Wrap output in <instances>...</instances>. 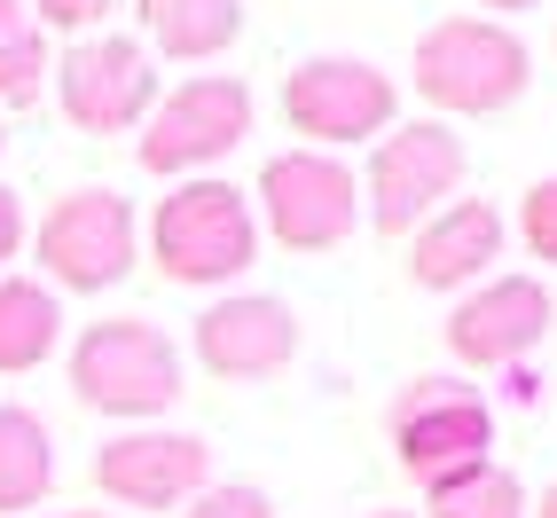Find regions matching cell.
I'll list each match as a JSON object with an SVG mask.
<instances>
[{"mask_svg":"<svg viewBox=\"0 0 557 518\" xmlns=\"http://www.w3.org/2000/svg\"><path fill=\"white\" fill-rule=\"evenodd\" d=\"M150 259L158 275L181 283V291H228L236 275L259 268V212H251V189L236 181H173L150 212Z\"/></svg>","mask_w":557,"mask_h":518,"instance_id":"6da1fadb","label":"cell"},{"mask_svg":"<svg viewBox=\"0 0 557 518\" xmlns=\"http://www.w3.org/2000/svg\"><path fill=\"white\" fill-rule=\"evenodd\" d=\"M71 393L79 409L95 417H119V424H158L189 378H181V346L150 314H110V322H87L71 338Z\"/></svg>","mask_w":557,"mask_h":518,"instance_id":"7a4b0ae2","label":"cell"},{"mask_svg":"<svg viewBox=\"0 0 557 518\" xmlns=\"http://www.w3.org/2000/svg\"><path fill=\"white\" fill-rule=\"evenodd\" d=\"M534 87V48L495 16H440L417 40V95L448 119H495L527 102Z\"/></svg>","mask_w":557,"mask_h":518,"instance_id":"3957f363","label":"cell"},{"mask_svg":"<svg viewBox=\"0 0 557 518\" xmlns=\"http://www.w3.org/2000/svg\"><path fill=\"white\" fill-rule=\"evenodd\" d=\"M251 119L259 102L236 71H197V79H181L150 102V119L134 126V158L158 181H205L251 141Z\"/></svg>","mask_w":557,"mask_h":518,"instance_id":"277c9868","label":"cell"},{"mask_svg":"<svg viewBox=\"0 0 557 518\" xmlns=\"http://www.w3.org/2000/svg\"><path fill=\"white\" fill-rule=\"evenodd\" d=\"M32 259H40V283L55 291H119L134 275V259H141V220L119 189H102V181H87V189H63L48 212H40V229L24 236Z\"/></svg>","mask_w":557,"mask_h":518,"instance_id":"5b68a950","label":"cell"},{"mask_svg":"<svg viewBox=\"0 0 557 518\" xmlns=\"http://www.w3.org/2000/svg\"><path fill=\"white\" fill-rule=\"evenodd\" d=\"M385 432H393V456L400 471L417 479V488H448V479L479 471V464H495V409H487V393L463 385V378H417V385H400L393 393V409H385Z\"/></svg>","mask_w":557,"mask_h":518,"instance_id":"8992f818","label":"cell"},{"mask_svg":"<svg viewBox=\"0 0 557 518\" xmlns=\"http://www.w3.org/2000/svg\"><path fill=\"white\" fill-rule=\"evenodd\" d=\"M251 212H259V236H275L283 251H338L361 229V181L346 158L299 141V150H275L259 165Z\"/></svg>","mask_w":557,"mask_h":518,"instance_id":"52a82bcc","label":"cell"},{"mask_svg":"<svg viewBox=\"0 0 557 518\" xmlns=\"http://www.w3.org/2000/svg\"><path fill=\"white\" fill-rule=\"evenodd\" d=\"M463 134L448 119H417V126H393L377 134L361 173V220H377L385 236H417L440 205H456L463 189Z\"/></svg>","mask_w":557,"mask_h":518,"instance_id":"ba28073f","label":"cell"},{"mask_svg":"<svg viewBox=\"0 0 557 518\" xmlns=\"http://www.w3.org/2000/svg\"><path fill=\"white\" fill-rule=\"evenodd\" d=\"M283 119L290 134H307V150H354L400 126V87L393 71H377L369 55H307L283 79Z\"/></svg>","mask_w":557,"mask_h":518,"instance_id":"9c48e42d","label":"cell"},{"mask_svg":"<svg viewBox=\"0 0 557 518\" xmlns=\"http://www.w3.org/2000/svg\"><path fill=\"white\" fill-rule=\"evenodd\" d=\"M48 87L79 134H134L158 102V71H150V48L134 32H87V40H71L55 55Z\"/></svg>","mask_w":557,"mask_h":518,"instance_id":"30bf717a","label":"cell"},{"mask_svg":"<svg viewBox=\"0 0 557 518\" xmlns=\"http://www.w3.org/2000/svg\"><path fill=\"white\" fill-rule=\"evenodd\" d=\"M95 488L126 510H181L212 488V448L173 424H126L95 448Z\"/></svg>","mask_w":557,"mask_h":518,"instance_id":"8fae6325","label":"cell"},{"mask_svg":"<svg viewBox=\"0 0 557 518\" xmlns=\"http://www.w3.org/2000/svg\"><path fill=\"white\" fill-rule=\"evenodd\" d=\"M557 322V299L534 283V275H487L471 283L456 314H448V354L463 369H518Z\"/></svg>","mask_w":557,"mask_h":518,"instance_id":"7c38bea8","label":"cell"},{"mask_svg":"<svg viewBox=\"0 0 557 518\" xmlns=\"http://www.w3.org/2000/svg\"><path fill=\"white\" fill-rule=\"evenodd\" d=\"M197 361L212 369V378H228V385H259V378H275V369L299 361V314H290L283 299H268V291H228V299H212L197 314Z\"/></svg>","mask_w":557,"mask_h":518,"instance_id":"4fadbf2b","label":"cell"},{"mask_svg":"<svg viewBox=\"0 0 557 518\" xmlns=\"http://www.w3.org/2000/svg\"><path fill=\"white\" fill-rule=\"evenodd\" d=\"M503 244H510L503 205L456 197V205H440L424 229L408 236V283H417V291H471V283H487Z\"/></svg>","mask_w":557,"mask_h":518,"instance_id":"5bb4252c","label":"cell"},{"mask_svg":"<svg viewBox=\"0 0 557 518\" xmlns=\"http://www.w3.org/2000/svg\"><path fill=\"white\" fill-rule=\"evenodd\" d=\"M141 48L173 63H212L244 40V0H134Z\"/></svg>","mask_w":557,"mask_h":518,"instance_id":"9a60e30c","label":"cell"},{"mask_svg":"<svg viewBox=\"0 0 557 518\" xmlns=\"http://www.w3.org/2000/svg\"><path fill=\"white\" fill-rule=\"evenodd\" d=\"M55 488V432L40 409L24 400H0V518L40 510Z\"/></svg>","mask_w":557,"mask_h":518,"instance_id":"2e32d148","label":"cell"},{"mask_svg":"<svg viewBox=\"0 0 557 518\" xmlns=\"http://www.w3.org/2000/svg\"><path fill=\"white\" fill-rule=\"evenodd\" d=\"M63 346V299L40 275H0V378H24Z\"/></svg>","mask_w":557,"mask_h":518,"instance_id":"e0dca14e","label":"cell"},{"mask_svg":"<svg viewBox=\"0 0 557 518\" xmlns=\"http://www.w3.org/2000/svg\"><path fill=\"white\" fill-rule=\"evenodd\" d=\"M424 518H527V488H518V471L479 464V471L448 479V488H432Z\"/></svg>","mask_w":557,"mask_h":518,"instance_id":"ac0fdd59","label":"cell"},{"mask_svg":"<svg viewBox=\"0 0 557 518\" xmlns=\"http://www.w3.org/2000/svg\"><path fill=\"white\" fill-rule=\"evenodd\" d=\"M48 79H55V48H48L40 24L16 32V40H0V110H32L48 95Z\"/></svg>","mask_w":557,"mask_h":518,"instance_id":"d6986e66","label":"cell"},{"mask_svg":"<svg viewBox=\"0 0 557 518\" xmlns=\"http://www.w3.org/2000/svg\"><path fill=\"white\" fill-rule=\"evenodd\" d=\"M181 518H275V495L251 488V479H228V488L212 479L197 503H181Z\"/></svg>","mask_w":557,"mask_h":518,"instance_id":"ffe728a7","label":"cell"},{"mask_svg":"<svg viewBox=\"0 0 557 518\" xmlns=\"http://www.w3.org/2000/svg\"><path fill=\"white\" fill-rule=\"evenodd\" d=\"M518 236H527V251L542 259V268H557V173L527 189V205H518Z\"/></svg>","mask_w":557,"mask_h":518,"instance_id":"44dd1931","label":"cell"},{"mask_svg":"<svg viewBox=\"0 0 557 518\" xmlns=\"http://www.w3.org/2000/svg\"><path fill=\"white\" fill-rule=\"evenodd\" d=\"M119 9V0H32V24L40 32H71V40H87V32H102V16Z\"/></svg>","mask_w":557,"mask_h":518,"instance_id":"7402d4cb","label":"cell"},{"mask_svg":"<svg viewBox=\"0 0 557 518\" xmlns=\"http://www.w3.org/2000/svg\"><path fill=\"white\" fill-rule=\"evenodd\" d=\"M24 236H32V220H24V197L0 181V275H9V259L24 251Z\"/></svg>","mask_w":557,"mask_h":518,"instance_id":"603a6c76","label":"cell"},{"mask_svg":"<svg viewBox=\"0 0 557 518\" xmlns=\"http://www.w3.org/2000/svg\"><path fill=\"white\" fill-rule=\"evenodd\" d=\"M510 400H518V409H534V400H542V378H534V369H527V361H518V369H510Z\"/></svg>","mask_w":557,"mask_h":518,"instance_id":"cb8c5ba5","label":"cell"},{"mask_svg":"<svg viewBox=\"0 0 557 518\" xmlns=\"http://www.w3.org/2000/svg\"><path fill=\"white\" fill-rule=\"evenodd\" d=\"M16 32H32V0H0V40H16Z\"/></svg>","mask_w":557,"mask_h":518,"instance_id":"d4e9b609","label":"cell"},{"mask_svg":"<svg viewBox=\"0 0 557 518\" xmlns=\"http://www.w3.org/2000/svg\"><path fill=\"white\" fill-rule=\"evenodd\" d=\"M471 9H487V16L503 24V16H518V9H542V0H471Z\"/></svg>","mask_w":557,"mask_h":518,"instance_id":"484cf974","label":"cell"},{"mask_svg":"<svg viewBox=\"0 0 557 518\" xmlns=\"http://www.w3.org/2000/svg\"><path fill=\"white\" fill-rule=\"evenodd\" d=\"M527 518H557V479L542 488V503H527Z\"/></svg>","mask_w":557,"mask_h":518,"instance_id":"4316f807","label":"cell"},{"mask_svg":"<svg viewBox=\"0 0 557 518\" xmlns=\"http://www.w3.org/2000/svg\"><path fill=\"white\" fill-rule=\"evenodd\" d=\"M48 518H119V510H48Z\"/></svg>","mask_w":557,"mask_h":518,"instance_id":"83f0119b","label":"cell"},{"mask_svg":"<svg viewBox=\"0 0 557 518\" xmlns=\"http://www.w3.org/2000/svg\"><path fill=\"white\" fill-rule=\"evenodd\" d=\"M369 518H417V510H369Z\"/></svg>","mask_w":557,"mask_h":518,"instance_id":"f1b7e54d","label":"cell"},{"mask_svg":"<svg viewBox=\"0 0 557 518\" xmlns=\"http://www.w3.org/2000/svg\"><path fill=\"white\" fill-rule=\"evenodd\" d=\"M0 150H9V126H0Z\"/></svg>","mask_w":557,"mask_h":518,"instance_id":"f546056e","label":"cell"}]
</instances>
